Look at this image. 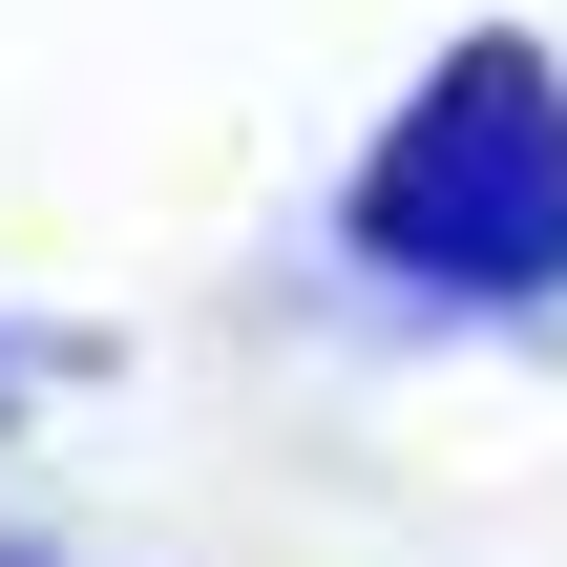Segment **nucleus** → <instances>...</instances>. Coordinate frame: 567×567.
Listing matches in <instances>:
<instances>
[{
	"label": "nucleus",
	"instance_id": "nucleus-1",
	"mask_svg": "<svg viewBox=\"0 0 567 567\" xmlns=\"http://www.w3.org/2000/svg\"><path fill=\"white\" fill-rule=\"evenodd\" d=\"M358 231L400 274H442V295H547L567 274V84L526 42H463L400 105V147L358 168Z\"/></svg>",
	"mask_w": 567,
	"mask_h": 567
}]
</instances>
